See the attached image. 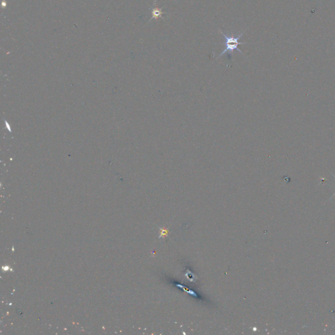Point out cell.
I'll return each instance as SVG.
<instances>
[{
  "mask_svg": "<svg viewBox=\"0 0 335 335\" xmlns=\"http://www.w3.org/2000/svg\"><path fill=\"white\" fill-rule=\"evenodd\" d=\"M220 32L223 36H224V38L225 39V49L221 53V54L219 55V56H218L217 58H220L221 56H223V55H225V53H227V56L229 57L230 58H231L232 53L235 50L238 51L239 52H240L242 55H243V52H242V51L238 48L239 45L247 44V43H240V42H239V39L241 38V37L243 35V33H241L239 35H237L236 36H235L234 35H227L223 32V31L221 30H220Z\"/></svg>",
  "mask_w": 335,
  "mask_h": 335,
  "instance_id": "obj_1",
  "label": "cell"
},
{
  "mask_svg": "<svg viewBox=\"0 0 335 335\" xmlns=\"http://www.w3.org/2000/svg\"><path fill=\"white\" fill-rule=\"evenodd\" d=\"M162 7L161 8H158V7H154L152 9V18H155V19H157L158 18H162L164 20V18L162 17V14H166V13H164L162 11ZM151 18V19H152Z\"/></svg>",
  "mask_w": 335,
  "mask_h": 335,
  "instance_id": "obj_2",
  "label": "cell"
},
{
  "mask_svg": "<svg viewBox=\"0 0 335 335\" xmlns=\"http://www.w3.org/2000/svg\"><path fill=\"white\" fill-rule=\"evenodd\" d=\"M333 175V177H334V178H335V175ZM334 195H335V193H334V194H333V196H334Z\"/></svg>",
  "mask_w": 335,
  "mask_h": 335,
  "instance_id": "obj_4",
  "label": "cell"
},
{
  "mask_svg": "<svg viewBox=\"0 0 335 335\" xmlns=\"http://www.w3.org/2000/svg\"><path fill=\"white\" fill-rule=\"evenodd\" d=\"M168 229H167V228H161V235H160V238L161 237H165L168 235Z\"/></svg>",
  "mask_w": 335,
  "mask_h": 335,
  "instance_id": "obj_3",
  "label": "cell"
}]
</instances>
